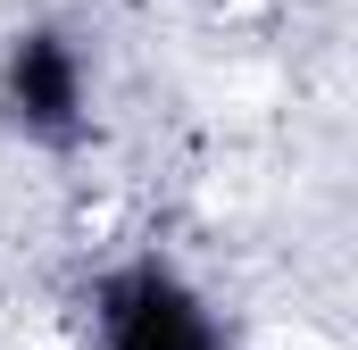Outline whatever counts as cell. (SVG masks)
Instances as JSON below:
<instances>
[{"instance_id":"6da1fadb","label":"cell","mask_w":358,"mask_h":350,"mask_svg":"<svg viewBox=\"0 0 358 350\" xmlns=\"http://www.w3.org/2000/svg\"><path fill=\"white\" fill-rule=\"evenodd\" d=\"M100 342L108 350H225L217 342V317L159 259H134V267H117L100 284Z\"/></svg>"},{"instance_id":"7a4b0ae2","label":"cell","mask_w":358,"mask_h":350,"mask_svg":"<svg viewBox=\"0 0 358 350\" xmlns=\"http://www.w3.org/2000/svg\"><path fill=\"white\" fill-rule=\"evenodd\" d=\"M0 117L25 134V142H50L67 150L84 134V59L67 50V34H17L8 42V67H0Z\"/></svg>"}]
</instances>
